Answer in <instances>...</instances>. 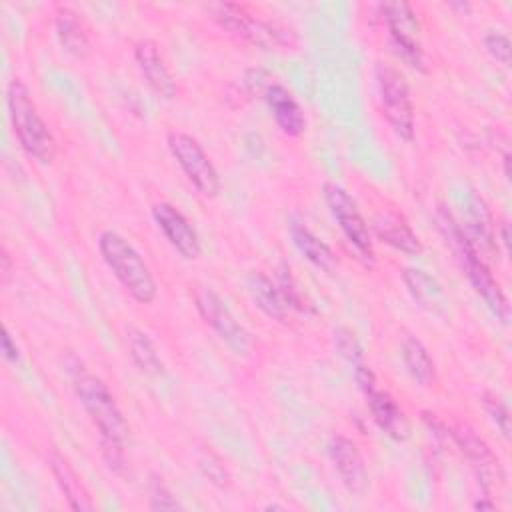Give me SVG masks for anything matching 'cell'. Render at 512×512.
<instances>
[{"label":"cell","instance_id":"obj_1","mask_svg":"<svg viewBox=\"0 0 512 512\" xmlns=\"http://www.w3.org/2000/svg\"><path fill=\"white\" fill-rule=\"evenodd\" d=\"M438 226H440L446 242L452 246L472 288L482 296V300L486 302L490 312L496 316V320H500L502 324H508V318H510L508 298L502 292L494 274L490 272L482 254L468 240L464 228L454 220V216L450 212H446L442 208L438 210Z\"/></svg>","mask_w":512,"mask_h":512},{"label":"cell","instance_id":"obj_2","mask_svg":"<svg viewBox=\"0 0 512 512\" xmlns=\"http://www.w3.org/2000/svg\"><path fill=\"white\" fill-rule=\"evenodd\" d=\"M6 104L14 136L22 150L40 164H50L56 156V140L40 116L32 100V92L22 78L10 80L6 90Z\"/></svg>","mask_w":512,"mask_h":512},{"label":"cell","instance_id":"obj_3","mask_svg":"<svg viewBox=\"0 0 512 512\" xmlns=\"http://www.w3.org/2000/svg\"><path fill=\"white\" fill-rule=\"evenodd\" d=\"M98 250L122 288L140 304H150L158 286L140 252L118 232L104 230L98 236Z\"/></svg>","mask_w":512,"mask_h":512},{"label":"cell","instance_id":"obj_4","mask_svg":"<svg viewBox=\"0 0 512 512\" xmlns=\"http://www.w3.org/2000/svg\"><path fill=\"white\" fill-rule=\"evenodd\" d=\"M208 12L232 36L262 50H290L298 46V36L294 30L278 22L258 18L242 4L214 2L208 6Z\"/></svg>","mask_w":512,"mask_h":512},{"label":"cell","instance_id":"obj_5","mask_svg":"<svg viewBox=\"0 0 512 512\" xmlns=\"http://www.w3.org/2000/svg\"><path fill=\"white\" fill-rule=\"evenodd\" d=\"M74 388L90 422L100 432V440L126 444L128 422L110 388L98 376L88 372L76 374Z\"/></svg>","mask_w":512,"mask_h":512},{"label":"cell","instance_id":"obj_6","mask_svg":"<svg viewBox=\"0 0 512 512\" xmlns=\"http://www.w3.org/2000/svg\"><path fill=\"white\" fill-rule=\"evenodd\" d=\"M376 84L386 122L398 138L412 142L416 132V118L410 86L404 74L390 64H376Z\"/></svg>","mask_w":512,"mask_h":512},{"label":"cell","instance_id":"obj_7","mask_svg":"<svg viewBox=\"0 0 512 512\" xmlns=\"http://www.w3.org/2000/svg\"><path fill=\"white\" fill-rule=\"evenodd\" d=\"M166 144L176 164L182 168L184 176L188 178V182L204 198H216L220 192V176L210 156L202 148V144L194 136L180 130L168 132Z\"/></svg>","mask_w":512,"mask_h":512},{"label":"cell","instance_id":"obj_8","mask_svg":"<svg viewBox=\"0 0 512 512\" xmlns=\"http://www.w3.org/2000/svg\"><path fill=\"white\" fill-rule=\"evenodd\" d=\"M324 200L328 204L330 214L338 222L342 234L350 242V246L356 250L358 258L366 264H374V244H372V234L370 228L360 214L354 198L336 182H326L324 188Z\"/></svg>","mask_w":512,"mask_h":512},{"label":"cell","instance_id":"obj_9","mask_svg":"<svg viewBox=\"0 0 512 512\" xmlns=\"http://www.w3.org/2000/svg\"><path fill=\"white\" fill-rule=\"evenodd\" d=\"M394 52L414 70H424V50L418 40V20L410 4L384 2L380 4Z\"/></svg>","mask_w":512,"mask_h":512},{"label":"cell","instance_id":"obj_10","mask_svg":"<svg viewBox=\"0 0 512 512\" xmlns=\"http://www.w3.org/2000/svg\"><path fill=\"white\" fill-rule=\"evenodd\" d=\"M194 306L200 318L218 334V338L234 352V354H248L252 348L250 334L246 328L234 318L230 308L212 288H198L194 292Z\"/></svg>","mask_w":512,"mask_h":512},{"label":"cell","instance_id":"obj_11","mask_svg":"<svg viewBox=\"0 0 512 512\" xmlns=\"http://www.w3.org/2000/svg\"><path fill=\"white\" fill-rule=\"evenodd\" d=\"M154 222L158 224L170 246L186 260H196L202 254L200 238L190 220L172 204L158 202L152 206Z\"/></svg>","mask_w":512,"mask_h":512},{"label":"cell","instance_id":"obj_12","mask_svg":"<svg viewBox=\"0 0 512 512\" xmlns=\"http://www.w3.org/2000/svg\"><path fill=\"white\" fill-rule=\"evenodd\" d=\"M448 434L452 436V440L456 442V446L462 450V454L470 460V464L474 466L478 480L482 482V488L488 492L490 482L494 478V474H500V466H498V458L494 456V452L490 450V446L476 434V430L464 422L454 424Z\"/></svg>","mask_w":512,"mask_h":512},{"label":"cell","instance_id":"obj_13","mask_svg":"<svg viewBox=\"0 0 512 512\" xmlns=\"http://www.w3.org/2000/svg\"><path fill=\"white\" fill-rule=\"evenodd\" d=\"M328 454L342 484L350 492H356V494L364 492L368 484V472L358 452V446L342 434H332L328 440Z\"/></svg>","mask_w":512,"mask_h":512},{"label":"cell","instance_id":"obj_14","mask_svg":"<svg viewBox=\"0 0 512 512\" xmlns=\"http://www.w3.org/2000/svg\"><path fill=\"white\" fill-rule=\"evenodd\" d=\"M264 100L270 108V114H272L276 126L282 130V134H286L290 138H298L304 134V130H306L304 110L286 86L272 82L264 92Z\"/></svg>","mask_w":512,"mask_h":512},{"label":"cell","instance_id":"obj_15","mask_svg":"<svg viewBox=\"0 0 512 512\" xmlns=\"http://www.w3.org/2000/svg\"><path fill=\"white\" fill-rule=\"evenodd\" d=\"M134 60L148 82V86L162 98L172 100L176 96V82L158 50V46L152 40H140L134 46Z\"/></svg>","mask_w":512,"mask_h":512},{"label":"cell","instance_id":"obj_16","mask_svg":"<svg viewBox=\"0 0 512 512\" xmlns=\"http://www.w3.org/2000/svg\"><path fill=\"white\" fill-rule=\"evenodd\" d=\"M464 232L484 260L494 258L498 254L492 214L488 210L486 200L476 192H472L468 198V224L464 226Z\"/></svg>","mask_w":512,"mask_h":512},{"label":"cell","instance_id":"obj_17","mask_svg":"<svg viewBox=\"0 0 512 512\" xmlns=\"http://www.w3.org/2000/svg\"><path fill=\"white\" fill-rule=\"evenodd\" d=\"M48 464H50V472H52L60 492L64 494L68 506L78 512L92 510L94 502L90 498V492L86 490L82 478L76 474V470L70 466V462L58 450H52L48 454Z\"/></svg>","mask_w":512,"mask_h":512},{"label":"cell","instance_id":"obj_18","mask_svg":"<svg viewBox=\"0 0 512 512\" xmlns=\"http://www.w3.org/2000/svg\"><path fill=\"white\" fill-rule=\"evenodd\" d=\"M364 396L368 400V408L376 426L392 440H404L408 436V422L396 400L378 386L368 390Z\"/></svg>","mask_w":512,"mask_h":512},{"label":"cell","instance_id":"obj_19","mask_svg":"<svg viewBox=\"0 0 512 512\" xmlns=\"http://www.w3.org/2000/svg\"><path fill=\"white\" fill-rule=\"evenodd\" d=\"M290 236L294 246L300 250V254L308 262H312L316 268L324 272H332L338 266V260L332 248L322 238H318L302 218L290 216Z\"/></svg>","mask_w":512,"mask_h":512},{"label":"cell","instance_id":"obj_20","mask_svg":"<svg viewBox=\"0 0 512 512\" xmlns=\"http://www.w3.org/2000/svg\"><path fill=\"white\" fill-rule=\"evenodd\" d=\"M374 232L376 236L406 254H418L422 250L420 238L414 234V230L410 228V224L396 212H382L374 218Z\"/></svg>","mask_w":512,"mask_h":512},{"label":"cell","instance_id":"obj_21","mask_svg":"<svg viewBox=\"0 0 512 512\" xmlns=\"http://www.w3.org/2000/svg\"><path fill=\"white\" fill-rule=\"evenodd\" d=\"M402 282L406 284L410 296L420 308L432 314H444L448 300L444 296L442 286L430 274H426L420 268H404Z\"/></svg>","mask_w":512,"mask_h":512},{"label":"cell","instance_id":"obj_22","mask_svg":"<svg viewBox=\"0 0 512 512\" xmlns=\"http://www.w3.org/2000/svg\"><path fill=\"white\" fill-rule=\"evenodd\" d=\"M248 292L254 300V304L272 320L286 322L290 308L278 288L276 282H272L270 276L264 272H252L248 276Z\"/></svg>","mask_w":512,"mask_h":512},{"label":"cell","instance_id":"obj_23","mask_svg":"<svg viewBox=\"0 0 512 512\" xmlns=\"http://www.w3.org/2000/svg\"><path fill=\"white\" fill-rule=\"evenodd\" d=\"M56 36L62 48L74 58H84L90 52V38L80 20V14L68 6H60L54 18Z\"/></svg>","mask_w":512,"mask_h":512},{"label":"cell","instance_id":"obj_24","mask_svg":"<svg viewBox=\"0 0 512 512\" xmlns=\"http://www.w3.org/2000/svg\"><path fill=\"white\" fill-rule=\"evenodd\" d=\"M126 346L130 352V358L140 368V372L148 376L164 374V364L160 360V354L144 330L136 326H126Z\"/></svg>","mask_w":512,"mask_h":512},{"label":"cell","instance_id":"obj_25","mask_svg":"<svg viewBox=\"0 0 512 512\" xmlns=\"http://www.w3.org/2000/svg\"><path fill=\"white\" fill-rule=\"evenodd\" d=\"M402 362H404L408 374L420 386H432L434 384L436 364H434L428 348L416 336H406L402 340Z\"/></svg>","mask_w":512,"mask_h":512},{"label":"cell","instance_id":"obj_26","mask_svg":"<svg viewBox=\"0 0 512 512\" xmlns=\"http://www.w3.org/2000/svg\"><path fill=\"white\" fill-rule=\"evenodd\" d=\"M482 406L486 410V414L490 416V420L494 422V426L500 430V434L504 438L510 436V410L506 406V402L494 394V392H484L482 394Z\"/></svg>","mask_w":512,"mask_h":512},{"label":"cell","instance_id":"obj_27","mask_svg":"<svg viewBox=\"0 0 512 512\" xmlns=\"http://www.w3.org/2000/svg\"><path fill=\"white\" fill-rule=\"evenodd\" d=\"M278 288H280V292H282V296H284V300H286V304H288V308L290 310H298V312H306V310H310V304H308V300L302 296V292L298 290V286H296V282H294V278H292V274H290V268L286 266V264H282L280 266V270H278Z\"/></svg>","mask_w":512,"mask_h":512},{"label":"cell","instance_id":"obj_28","mask_svg":"<svg viewBox=\"0 0 512 512\" xmlns=\"http://www.w3.org/2000/svg\"><path fill=\"white\" fill-rule=\"evenodd\" d=\"M334 346H336L338 354H340L342 358H346L352 366L364 362L362 346H360L356 334H354L350 328L340 326V328L334 330Z\"/></svg>","mask_w":512,"mask_h":512},{"label":"cell","instance_id":"obj_29","mask_svg":"<svg viewBox=\"0 0 512 512\" xmlns=\"http://www.w3.org/2000/svg\"><path fill=\"white\" fill-rule=\"evenodd\" d=\"M484 48L486 52L496 60L500 62L502 66H510V40L506 34H500V32H488L484 36Z\"/></svg>","mask_w":512,"mask_h":512},{"label":"cell","instance_id":"obj_30","mask_svg":"<svg viewBox=\"0 0 512 512\" xmlns=\"http://www.w3.org/2000/svg\"><path fill=\"white\" fill-rule=\"evenodd\" d=\"M150 508H154V510H176V508H180L174 494L158 478L152 482V488H150Z\"/></svg>","mask_w":512,"mask_h":512},{"label":"cell","instance_id":"obj_31","mask_svg":"<svg viewBox=\"0 0 512 512\" xmlns=\"http://www.w3.org/2000/svg\"><path fill=\"white\" fill-rule=\"evenodd\" d=\"M102 456L104 462L112 472H122L126 466V454H124V444L122 442H110V440H100Z\"/></svg>","mask_w":512,"mask_h":512},{"label":"cell","instance_id":"obj_32","mask_svg":"<svg viewBox=\"0 0 512 512\" xmlns=\"http://www.w3.org/2000/svg\"><path fill=\"white\" fill-rule=\"evenodd\" d=\"M2 356L8 360V362H16L18 360V356H20V350H18V344H16V340L12 338V334H10V330L4 326V330H2Z\"/></svg>","mask_w":512,"mask_h":512},{"label":"cell","instance_id":"obj_33","mask_svg":"<svg viewBox=\"0 0 512 512\" xmlns=\"http://www.w3.org/2000/svg\"><path fill=\"white\" fill-rule=\"evenodd\" d=\"M2 280L6 282L10 278V272H12V262H10V256L6 250H2Z\"/></svg>","mask_w":512,"mask_h":512},{"label":"cell","instance_id":"obj_34","mask_svg":"<svg viewBox=\"0 0 512 512\" xmlns=\"http://www.w3.org/2000/svg\"><path fill=\"white\" fill-rule=\"evenodd\" d=\"M500 240H502L504 250H508L510 248V230H508L506 222H502V226H500Z\"/></svg>","mask_w":512,"mask_h":512},{"label":"cell","instance_id":"obj_35","mask_svg":"<svg viewBox=\"0 0 512 512\" xmlns=\"http://www.w3.org/2000/svg\"><path fill=\"white\" fill-rule=\"evenodd\" d=\"M474 508H476V510H492V508H494V502H490V500H476V502H474Z\"/></svg>","mask_w":512,"mask_h":512},{"label":"cell","instance_id":"obj_36","mask_svg":"<svg viewBox=\"0 0 512 512\" xmlns=\"http://www.w3.org/2000/svg\"><path fill=\"white\" fill-rule=\"evenodd\" d=\"M448 6H450V8H460V10H470V4H468V2H450Z\"/></svg>","mask_w":512,"mask_h":512},{"label":"cell","instance_id":"obj_37","mask_svg":"<svg viewBox=\"0 0 512 512\" xmlns=\"http://www.w3.org/2000/svg\"><path fill=\"white\" fill-rule=\"evenodd\" d=\"M266 510H282V506H278V504H270V506H266Z\"/></svg>","mask_w":512,"mask_h":512}]
</instances>
